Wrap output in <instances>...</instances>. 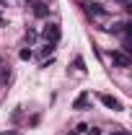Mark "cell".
Wrapping results in <instances>:
<instances>
[{
    "label": "cell",
    "mask_w": 132,
    "mask_h": 135,
    "mask_svg": "<svg viewBox=\"0 0 132 135\" xmlns=\"http://www.w3.org/2000/svg\"><path fill=\"white\" fill-rule=\"evenodd\" d=\"M18 57H21V60H31V57H34V52L29 50V47H23V50L18 52Z\"/></svg>",
    "instance_id": "9c48e42d"
},
{
    "label": "cell",
    "mask_w": 132,
    "mask_h": 135,
    "mask_svg": "<svg viewBox=\"0 0 132 135\" xmlns=\"http://www.w3.org/2000/svg\"><path fill=\"white\" fill-rule=\"evenodd\" d=\"M85 130H88V125H85V122H80V125L75 127V133H78V135H85Z\"/></svg>",
    "instance_id": "8fae6325"
},
{
    "label": "cell",
    "mask_w": 132,
    "mask_h": 135,
    "mask_svg": "<svg viewBox=\"0 0 132 135\" xmlns=\"http://www.w3.org/2000/svg\"><path fill=\"white\" fill-rule=\"evenodd\" d=\"M67 135H78V133H75V130H70V133H67Z\"/></svg>",
    "instance_id": "2e32d148"
},
{
    "label": "cell",
    "mask_w": 132,
    "mask_h": 135,
    "mask_svg": "<svg viewBox=\"0 0 132 135\" xmlns=\"http://www.w3.org/2000/svg\"><path fill=\"white\" fill-rule=\"evenodd\" d=\"M109 57H111V62H114L116 68H132V57L127 55V52H122V50H111L109 52Z\"/></svg>",
    "instance_id": "6da1fadb"
},
{
    "label": "cell",
    "mask_w": 132,
    "mask_h": 135,
    "mask_svg": "<svg viewBox=\"0 0 132 135\" xmlns=\"http://www.w3.org/2000/svg\"><path fill=\"white\" fill-rule=\"evenodd\" d=\"M54 47H57V44H52V42H47V44L42 47V57H47V55L52 57V52H54Z\"/></svg>",
    "instance_id": "52a82bcc"
},
{
    "label": "cell",
    "mask_w": 132,
    "mask_h": 135,
    "mask_svg": "<svg viewBox=\"0 0 132 135\" xmlns=\"http://www.w3.org/2000/svg\"><path fill=\"white\" fill-rule=\"evenodd\" d=\"M85 135H101V130H99V127H88V130H85Z\"/></svg>",
    "instance_id": "5bb4252c"
},
{
    "label": "cell",
    "mask_w": 132,
    "mask_h": 135,
    "mask_svg": "<svg viewBox=\"0 0 132 135\" xmlns=\"http://www.w3.org/2000/svg\"><path fill=\"white\" fill-rule=\"evenodd\" d=\"M31 11H34L36 18H47L49 16V5H47V3H31Z\"/></svg>",
    "instance_id": "277c9868"
},
{
    "label": "cell",
    "mask_w": 132,
    "mask_h": 135,
    "mask_svg": "<svg viewBox=\"0 0 132 135\" xmlns=\"http://www.w3.org/2000/svg\"><path fill=\"white\" fill-rule=\"evenodd\" d=\"M75 68H78V70H85V62H83V57H75Z\"/></svg>",
    "instance_id": "7c38bea8"
},
{
    "label": "cell",
    "mask_w": 132,
    "mask_h": 135,
    "mask_svg": "<svg viewBox=\"0 0 132 135\" xmlns=\"http://www.w3.org/2000/svg\"><path fill=\"white\" fill-rule=\"evenodd\" d=\"M73 109H88V94H85V91L73 101Z\"/></svg>",
    "instance_id": "8992f818"
},
{
    "label": "cell",
    "mask_w": 132,
    "mask_h": 135,
    "mask_svg": "<svg viewBox=\"0 0 132 135\" xmlns=\"http://www.w3.org/2000/svg\"><path fill=\"white\" fill-rule=\"evenodd\" d=\"M8 78H11V70H8V68H3V65H0V86L5 83Z\"/></svg>",
    "instance_id": "ba28073f"
},
{
    "label": "cell",
    "mask_w": 132,
    "mask_h": 135,
    "mask_svg": "<svg viewBox=\"0 0 132 135\" xmlns=\"http://www.w3.org/2000/svg\"><path fill=\"white\" fill-rule=\"evenodd\" d=\"M83 8H85L88 16H106V11L101 8L99 3H83Z\"/></svg>",
    "instance_id": "5b68a950"
},
{
    "label": "cell",
    "mask_w": 132,
    "mask_h": 135,
    "mask_svg": "<svg viewBox=\"0 0 132 135\" xmlns=\"http://www.w3.org/2000/svg\"><path fill=\"white\" fill-rule=\"evenodd\" d=\"M42 36H44L47 42H52V44H57V42H60V36H62L60 23H47V26H44V31H42Z\"/></svg>",
    "instance_id": "7a4b0ae2"
},
{
    "label": "cell",
    "mask_w": 132,
    "mask_h": 135,
    "mask_svg": "<svg viewBox=\"0 0 132 135\" xmlns=\"http://www.w3.org/2000/svg\"><path fill=\"white\" fill-rule=\"evenodd\" d=\"M0 5H5V0H0Z\"/></svg>",
    "instance_id": "e0dca14e"
},
{
    "label": "cell",
    "mask_w": 132,
    "mask_h": 135,
    "mask_svg": "<svg viewBox=\"0 0 132 135\" xmlns=\"http://www.w3.org/2000/svg\"><path fill=\"white\" fill-rule=\"evenodd\" d=\"M109 135H130V130H122V127H116V130H111Z\"/></svg>",
    "instance_id": "4fadbf2b"
},
{
    "label": "cell",
    "mask_w": 132,
    "mask_h": 135,
    "mask_svg": "<svg viewBox=\"0 0 132 135\" xmlns=\"http://www.w3.org/2000/svg\"><path fill=\"white\" fill-rule=\"evenodd\" d=\"M99 99H101V104H104L106 109H111V112H122V109H124V107H122V101L114 99V96H109V94H101Z\"/></svg>",
    "instance_id": "3957f363"
},
{
    "label": "cell",
    "mask_w": 132,
    "mask_h": 135,
    "mask_svg": "<svg viewBox=\"0 0 132 135\" xmlns=\"http://www.w3.org/2000/svg\"><path fill=\"white\" fill-rule=\"evenodd\" d=\"M36 36H39V34L34 31V29H29V31H26V42H36Z\"/></svg>",
    "instance_id": "30bf717a"
},
{
    "label": "cell",
    "mask_w": 132,
    "mask_h": 135,
    "mask_svg": "<svg viewBox=\"0 0 132 135\" xmlns=\"http://www.w3.org/2000/svg\"><path fill=\"white\" fill-rule=\"evenodd\" d=\"M0 135H16V133H11V130H5V133H0Z\"/></svg>",
    "instance_id": "9a60e30c"
}]
</instances>
